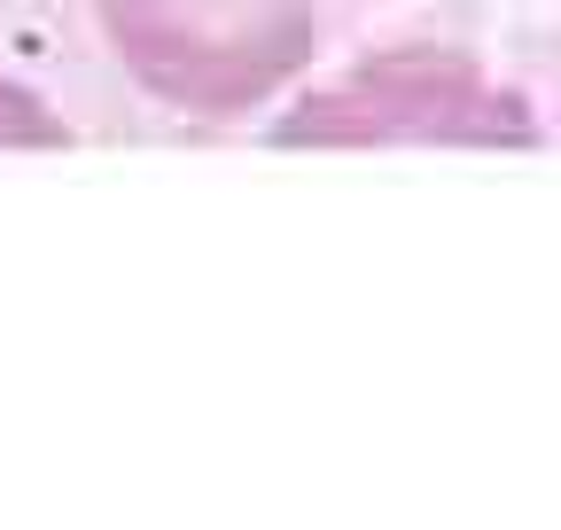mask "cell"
<instances>
[{
    "label": "cell",
    "mask_w": 561,
    "mask_h": 530,
    "mask_svg": "<svg viewBox=\"0 0 561 530\" xmlns=\"http://www.w3.org/2000/svg\"><path fill=\"white\" fill-rule=\"evenodd\" d=\"M94 16L157 110L234 125L312 71L343 0H94Z\"/></svg>",
    "instance_id": "cell-1"
},
{
    "label": "cell",
    "mask_w": 561,
    "mask_h": 530,
    "mask_svg": "<svg viewBox=\"0 0 561 530\" xmlns=\"http://www.w3.org/2000/svg\"><path fill=\"white\" fill-rule=\"evenodd\" d=\"M280 149H375V141H468V149H530L538 125L515 87L483 79L453 47L367 55L343 79L312 87L273 125Z\"/></svg>",
    "instance_id": "cell-2"
}]
</instances>
